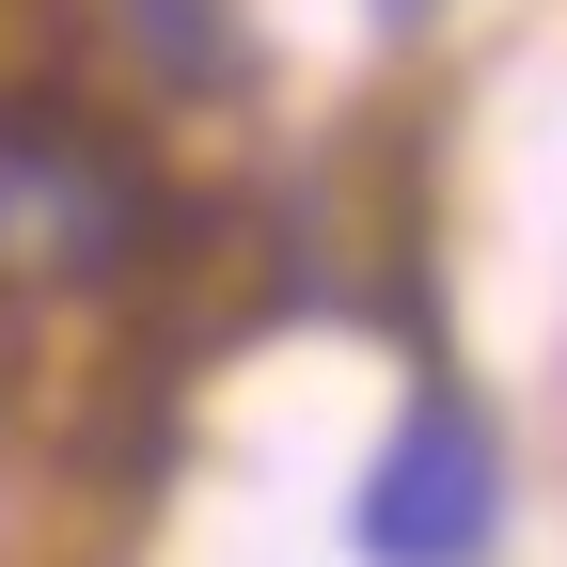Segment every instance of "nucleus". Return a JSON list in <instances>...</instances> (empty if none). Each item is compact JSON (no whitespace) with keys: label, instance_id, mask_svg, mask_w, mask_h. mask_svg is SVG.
I'll list each match as a JSON object with an SVG mask.
<instances>
[{"label":"nucleus","instance_id":"obj_1","mask_svg":"<svg viewBox=\"0 0 567 567\" xmlns=\"http://www.w3.org/2000/svg\"><path fill=\"white\" fill-rule=\"evenodd\" d=\"M488 536H505V457H488V425L457 394H410L379 473H363V567H473Z\"/></svg>","mask_w":567,"mask_h":567}]
</instances>
